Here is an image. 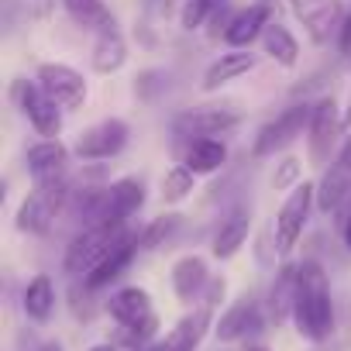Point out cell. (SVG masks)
<instances>
[{
	"label": "cell",
	"mask_w": 351,
	"mask_h": 351,
	"mask_svg": "<svg viewBox=\"0 0 351 351\" xmlns=\"http://www.w3.org/2000/svg\"><path fill=\"white\" fill-rule=\"evenodd\" d=\"M293 327L300 337L324 344L334 334V300L330 279L317 258L296 262V303H293Z\"/></svg>",
	"instance_id": "cell-1"
},
{
	"label": "cell",
	"mask_w": 351,
	"mask_h": 351,
	"mask_svg": "<svg viewBox=\"0 0 351 351\" xmlns=\"http://www.w3.org/2000/svg\"><path fill=\"white\" fill-rule=\"evenodd\" d=\"M341 128H344V110L337 107L334 97H320L313 104L310 128H306V158H310V165H327L330 162V152L337 145Z\"/></svg>",
	"instance_id": "cell-5"
},
{
	"label": "cell",
	"mask_w": 351,
	"mask_h": 351,
	"mask_svg": "<svg viewBox=\"0 0 351 351\" xmlns=\"http://www.w3.org/2000/svg\"><path fill=\"white\" fill-rule=\"evenodd\" d=\"M344 4L341 0H327V4L303 25L306 28V35H310V42H317V45H324V42H330V35H337L341 32V25H344Z\"/></svg>",
	"instance_id": "cell-27"
},
{
	"label": "cell",
	"mask_w": 351,
	"mask_h": 351,
	"mask_svg": "<svg viewBox=\"0 0 351 351\" xmlns=\"http://www.w3.org/2000/svg\"><path fill=\"white\" fill-rule=\"evenodd\" d=\"M317 207V186L313 183H300L279 207L276 214V252L279 255H289L296 248V241L303 238V228H306V217L310 210Z\"/></svg>",
	"instance_id": "cell-6"
},
{
	"label": "cell",
	"mask_w": 351,
	"mask_h": 351,
	"mask_svg": "<svg viewBox=\"0 0 351 351\" xmlns=\"http://www.w3.org/2000/svg\"><path fill=\"white\" fill-rule=\"evenodd\" d=\"M269 25H272V4H252V8H245V11L234 14V21H231L224 42H228L231 49H248L255 38L265 35Z\"/></svg>",
	"instance_id": "cell-18"
},
{
	"label": "cell",
	"mask_w": 351,
	"mask_h": 351,
	"mask_svg": "<svg viewBox=\"0 0 351 351\" xmlns=\"http://www.w3.org/2000/svg\"><path fill=\"white\" fill-rule=\"evenodd\" d=\"M138 252H141L138 234H134V231H124V234L117 238V245H114V248H110V252H107V255H104V258H100L86 276H83V286H86V289H93V293H97V289H107L110 282H117V279H121V272L134 262V255H138Z\"/></svg>",
	"instance_id": "cell-14"
},
{
	"label": "cell",
	"mask_w": 351,
	"mask_h": 351,
	"mask_svg": "<svg viewBox=\"0 0 351 351\" xmlns=\"http://www.w3.org/2000/svg\"><path fill=\"white\" fill-rule=\"evenodd\" d=\"M341 241H344V248L351 252V214L341 221Z\"/></svg>",
	"instance_id": "cell-37"
},
{
	"label": "cell",
	"mask_w": 351,
	"mask_h": 351,
	"mask_svg": "<svg viewBox=\"0 0 351 351\" xmlns=\"http://www.w3.org/2000/svg\"><path fill=\"white\" fill-rule=\"evenodd\" d=\"M221 8H228V0H183V8H180V25H183V32L204 28Z\"/></svg>",
	"instance_id": "cell-31"
},
{
	"label": "cell",
	"mask_w": 351,
	"mask_h": 351,
	"mask_svg": "<svg viewBox=\"0 0 351 351\" xmlns=\"http://www.w3.org/2000/svg\"><path fill=\"white\" fill-rule=\"evenodd\" d=\"M245 351H269L265 344H245Z\"/></svg>",
	"instance_id": "cell-42"
},
{
	"label": "cell",
	"mask_w": 351,
	"mask_h": 351,
	"mask_svg": "<svg viewBox=\"0 0 351 351\" xmlns=\"http://www.w3.org/2000/svg\"><path fill=\"white\" fill-rule=\"evenodd\" d=\"M86 351H117V344H114V341H104V344H93V348H86Z\"/></svg>",
	"instance_id": "cell-39"
},
{
	"label": "cell",
	"mask_w": 351,
	"mask_h": 351,
	"mask_svg": "<svg viewBox=\"0 0 351 351\" xmlns=\"http://www.w3.org/2000/svg\"><path fill=\"white\" fill-rule=\"evenodd\" d=\"M21 306H25V317L35 320V324H49L52 313H56V282L49 276H35L25 293H21Z\"/></svg>",
	"instance_id": "cell-24"
},
{
	"label": "cell",
	"mask_w": 351,
	"mask_h": 351,
	"mask_svg": "<svg viewBox=\"0 0 351 351\" xmlns=\"http://www.w3.org/2000/svg\"><path fill=\"white\" fill-rule=\"evenodd\" d=\"M62 8L80 28H90L97 35L114 32V14L104 0H62Z\"/></svg>",
	"instance_id": "cell-25"
},
{
	"label": "cell",
	"mask_w": 351,
	"mask_h": 351,
	"mask_svg": "<svg viewBox=\"0 0 351 351\" xmlns=\"http://www.w3.org/2000/svg\"><path fill=\"white\" fill-rule=\"evenodd\" d=\"M255 62H258V59L252 56V49H231V52H224L221 59H214V62L207 66V73H204V90H207V93L221 90L224 83H231V80L252 73Z\"/></svg>",
	"instance_id": "cell-20"
},
{
	"label": "cell",
	"mask_w": 351,
	"mask_h": 351,
	"mask_svg": "<svg viewBox=\"0 0 351 351\" xmlns=\"http://www.w3.org/2000/svg\"><path fill=\"white\" fill-rule=\"evenodd\" d=\"M337 165L351 172V134H348V138L341 141V148H337Z\"/></svg>",
	"instance_id": "cell-36"
},
{
	"label": "cell",
	"mask_w": 351,
	"mask_h": 351,
	"mask_svg": "<svg viewBox=\"0 0 351 351\" xmlns=\"http://www.w3.org/2000/svg\"><path fill=\"white\" fill-rule=\"evenodd\" d=\"M228 162V145L217 141V138H193L186 141V152H183V165H190L197 176H210L217 169H224Z\"/></svg>",
	"instance_id": "cell-22"
},
{
	"label": "cell",
	"mask_w": 351,
	"mask_h": 351,
	"mask_svg": "<svg viewBox=\"0 0 351 351\" xmlns=\"http://www.w3.org/2000/svg\"><path fill=\"white\" fill-rule=\"evenodd\" d=\"M265 320H269V313L262 310V303H258L255 296L245 293L241 300H234V303L217 317V324H214V337H217L221 344L248 341V337H258V334H262Z\"/></svg>",
	"instance_id": "cell-8"
},
{
	"label": "cell",
	"mask_w": 351,
	"mask_h": 351,
	"mask_svg": "<svg viewBox=\"0 0 351 351\" xmlns=\"http://www.w3.org/2000/svg\"><path fill=\"white\" fill-rule=\"evenodd\" d=\"M344 128H351V90H348V104H344Z\"/></svg>",
	"instance_id": "cell-40"
},
{
	"label": "cell",
	"mask_w": 351,
	"mask_h": 351,
	"mask_svg": "<svg viewBox=\"0 0 351 351\" xmlns=\"http://www.w3.org/2000/svg\"><path fill=\"white\" fill-rule=\"evenodd\" d=\"M121 234H124V228H83V231L69 241V248H66V255H62L66 276H86V272L117 245Z\"/></svg>",
	"instance_id": "cell-7"
},
{
	"label": "cell",
	"mask_w": 351,
	"mask_h": 351,
	"mask_svg": "<svg viewBox=\"0 0 351 351\" xmlns=\"http://www.w3.org/2000/svg\"><path fill=\"white\" fill-rule=\"evenodd\" d=\"M248 231H252V207H248V204L231 207V210L224 214L217 234H214V245H210L214 258H234V255L245 248Z\"/></svg>",
	"instance_id": "cell-16"
},
{
	"label": "cell",
	"mask_w": 351,
	"mask_h": 351,
	"mask_svg": "<svg viewBox=\"0 0 351 351\" xmlns=\"http://www.w3.org/2000/svg\"><path fill=\"white\" fill-rule=\"evenodd\" d=\"M348 193H351V172L334 162L317 183V210L320 214H341Z\"/></svg>",
	"instance_id": "cell-21"
},
{
	"label": "cell",
	"mask_w": 351,
	"mask_h": 351,
	"mask_svg": "<svg viewBox=\"0 0 351 351\" xmlns=\"http://www.w3.org/2000/svg\"><path fill=\"white\" fill-rule=\"evenodd\" d=\"M169 279H172V293L180 303H197L204 300V289L210 282V272H207V262L200 255H180L169 269Z\"/></svg>",
	"instance_id": "cell-15"
},
{
	"label": "cell",
	"mask_w": 351,
	"mask_h": 351,
	"mask_svg": "<svg viewBox=\"0 0 351 351\" xmlns=\"http://www.w3.org/2000/svg\"><path fill=\"white\" fill-rule=\"evenodd\" d=\"M262 4H276V0H262Z\"/></svg>",
	"instance_id": "cell-43"
},
{
	"label": "cell",
	"mask_w": 351,
	"mask_h": 351,
	"mask_svg": "<svg viewBox=\"0 0 351 351\" xmlns=\"http://www.w3.org/2000/svg\"><path fill=\"white\" fill-rule=\"evenodd\" d=\"M337 52H341V56H351V8H348L344 25H341V32H337Z\"/></svg>",
	"instance_id": "cell-35"
},
{
	"label": "cell",
	"mask_w": 351,
	"mask_h": 351,
	"mask_svg": "<svg viewBox=\"0 0 351 351\" xmlns=\"http://www.w3.org/2000/svg\"><path fill=\"white\" fill-rule=\"evenodd\" d=\"M300 176H303V165H300V158H293V155H286L279 165H276V172H272V190H296L300 186Z\"/></svg>",
	"instance_id": "cell-32"
},
{
	"label": "cell",
	"mask_w": 351,
	"mask_h": 351,
	"mask_svg": "<svg viewBox=\"0 0 351 351\" xmlns=\"http://www.w3.org/2000/svg\"><path fill=\"white\" fill-rule=\"evenodd\" d=\"M141 207H145V186H141V180L124 176V180H114L110 186H104L90 228H124Z\"/></svg>",
	"instance_id": "cell-4"
},
{
	"label": "cell",
	"mask_w": 351,
	"mask_h": 351,
	"mask_svg": "<svg viewBox=\"0 0 351 351\" xmlns=\"http://www.w3.org/2000/svg\"><path fill=\"white\" fill-rule=\"evenodd\" d=\"M128 124L121 117H107V121H97L93 128L80 131L76 145H73V155H80L83 162H107L114 158L124 145H128Z\"/></svg>",
	"instance_id": "cell-11"
},
{
	"label": "cell",
	"mask_w": 351,
	"mask_h": 351,
	"mask_svg": "<svg viewBox=\"0 0 351 351\" xmlns=\"http://www.w3.org/2000/svg\"><path fill=\"white\" fill-rule=\"evenodd\" d=\"M35 351H66V348H62L59 341H42V344H38Z\"/></svg>",
	"instance_id": "cell-38"
},
{
	"label": "cell",
	"mask_w": 351,
	"mask_h": 351,
	"mask_svg": "<svg viewBox=\"0 0 351 351\" xmlns=\"http://www.w3.org/2000/svg\"><path fill=\"white\" fill-rule=\"evenodd\" d=\"M224 293H228V282H224L221 276H210V282H207V289H204V300H200V303L217 306V303H224Z\"/></svg>",
	"instance_id": "cell-34"
},
{
	"label": "cell",
	"mask_w": 351,
	"mask_h": 351,
	"mask_svg": "<svg viewBox=\"0 0 351 351\" xmlns=\"http://www.w3.org/2000/svg\"><path fill=\"white\" fill-rule=\"evenodd\" d=\"M210 330H214V306L200 303L197 310H190L176 320L172 330L152 344V351H197Z\"/></svg>",
	"instance_id": "cell-13"
},
{
	"label": "cell",
	"mask_w": 351,
	"mask_h": 351,
	"mask_svg": "<svg viewBox=\"0 0 351 351\" xmlns=\"http://www.w3.org/2000/svg\"><path fill=\"white\" fill-rule=\"evenodd\" d=\"M35 80L45 86V93L62 110H80L86 104V80L73 66H66V62H42Z\"/></svg>",
	"instance_id": "cell-12"
},
{
	"label": "cell",
	"mask_w": 351,
	"mask_h": 351,
	"mask_svg": "<svg viewBox=\"0 0 351 351\" xmlns=\"http://www.w3.org/2000/svg\"><path fill=\"white\" fill-rule=\"evenodd\" d=\"M262 49H265V56H269L272 62H279L282 69H293V66L300 62V42H296L293 32H289L286 25H279V21H272V25L265 28Z\"/></svg>",
	"instance_id": "cell-26"
},
{
	"label": "cell",
	"mask_w": 351,
	"mask_h": 351,
	"mask_svg": "<svg viewBox=\"0 0 351 351\" xmlns=\"http://www.w3.org/2000/svg\"><path fill=\"white\" fill-rule=\"evenodd\" d=\"M324 4H327V0H289V11H293V14H296V18L306 25V21H310V18H313L320 8H324Z\"/></svg>",
	"instance_id": "cell-33"
},
{
	"label": "cell",
	"mask_w": 351,
	"mask_h": 351,
	"mask_svg": "<svg viewBox=\"0 0 351 351\" xmlns=\"http://www.w3.org/2000/svg\"><path fill=\"white\" fill-rule=\"evenodd\" d=\"M310 114H313V104H306V100H296L286 110H279L269 124L258 128V134L252 141V155L255 158H269V155L282 152L286 145H293L310 128Z\"/></svg>",
	"instance_id": "cell-3"
},
{
	"label": "cell",
	"mask_w": 351,
	"mask_h": 351,
	"mask_svg": "<svg viewBox=\"0 0 351 351\" xmlns=\"http://www.w3.org/2000/svg\"><path fill=\"white\" fill-rule=\"evenodd\" d=\"M73 183H69V176L62 172V176H52V180H42V183H35V190L25 197V204L18 207V217H14V224H18V231H25V234H45L52 224H56V217L69 207V200H73Z\"/></svg>",
	"instance_id": "cell-2"
},
{
	"label": "cell",
	"mask_w": 351,
	"mask_h": 351,
	"mask_svg": "<svg viewBox=\"0 0 351 351\" xmlns=\"http://www.w3.org/2000/svg\"><path fill=\"white\" fill-rule=\"evenodd\" d=\"M25 162H28L32 180L42 183V180H52V176H62V172H66L69 148H66L59 138H42V141H35V145L25 152Z\"/></svg>",
	"instance_id": "cell-17"
},
{
	"label": "cell",
	"mask_w": 351,
	"mask_h": 351,
	"mask_svg": "<svg viewBox=\"0 0 351 351\" xmlns=\"http://www.w3.org/2000/svg\"><path fill=\"white\" fill-rule=\"evenodd\" d=\"M293 303H296V262H286L269 286V300H265L269 324L279 327V324L293 320Z\"/></svg>",
	"instance_id": "cell-19"
},
{
	"label": "cell",
	"mask_w": 351,
	"mask_h": 351,
	"mask_svg": "<svg viewBox=\"0 0 351 351\" xmlns=\"http://www.w3.org/2000/svg\"><path fill=\"white\" fill-rule=\"evenodd\" d=\"M351 214V193H348V200H344V207H341V217H348Z\"/></svg>",
	"instance_id": "cell-41"
},
{
	"label": "cell",
	"mask_w": 351,
	"mask_h": 351,
	"mask_svg": "<svg viewBox=\"0 0 351 351\" xmlns=\"http://www.w3.org/2000/svg\"><path fill=\"white\" fill-rule=\"evenodd\" d=\"M169 86H172V76L165 73V69H141L138 76H134V97L141 100V104H155V100H162L165 93H169Z\"/></svg>",
	"instance_id": "cell-30"
},
{
	"label": "cell",
	"mask_w": 351,
	"mask_h": 351,
	"mask_svg": "<svg viewBox=\"0 0 351 351\" xmlns=\"http://www.w3.org/2000/svg\"><path fill=\"white\" fill-rule=\"evenodd\" d=\"M241 124V114L231 107H193V110H180L172 117V134L176 138H217L228 134Z\"/></svg>",
	"instance_id": "cell-9"
},
{
	"label": "cell",
	"mask_w": 351,
	"mask_h": 351,
	"mask_svg": "<svg viewBox=\"0 0 351 351\" xmlns=\"http://www.w3.org/2000/svg\"><path fill=\"white\" fill-rule=\"evenodd\" d=\"M193 186H197V172L190 165L180 162V165L165 169V176H162V204H183L193 193Z\"/></svg>",
	"instance_id": "cell-28"
},
{
	"label": "cell",
	"mask_w": 351,
	"mask_h": 351,
	"mask_svg": "<svg viewBox=\"0 0 351 351\" xmlns=\"http://www.w3.org/2000/svg\"><path fill=\"white\" fill-rule=\"evenodd\" d=\"M124 62H128V42H124V35H121L117 28L97 35L93 52H90V66H93V73L110 76V73H117Z\"/></svg>",
	"instance_id": "cell-23"
},
{
	"label": "cell",
	"mask_w": 351,
	"mask_h": 351,
	"mask_svg": "<svg viewBox=\"0 0 351 351\" xmlns=\"http://www.w3.org/2000/svg\"><path fill=\"white\" fill-rule=\"evenodd\" d=\"M180 224H183L180 214H162V217L148 221V228L138 231V245H141V252H155V248H162L176 231H180Z\"/></svg>",
	"instance_id": "cell-29"
},
{
	"label": "cell",
	"mask_w": 351,
	"mask_h": 351,
	"mask_svg": "<svg viewBox=\"0 0 351 351\" xmlns=\"http://www.w3.org/2000/svg\"><path fill=\"white\" fill-rule=\"evenodd\" d=\"M14 97H18V104H21L28 124H32L42 138H59V131H62V107L45 93V86H42L38 80H35V83L18 80Z\"/></svg>",
	"instance_id": "cell-10"
}]
</instances>
